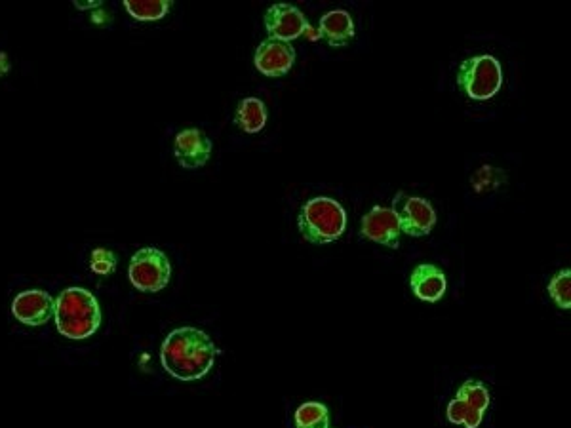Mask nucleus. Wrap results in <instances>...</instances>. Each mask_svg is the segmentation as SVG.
Here are the masks:
<instances>
[{
    "instance_id": "15",
    "label": "nucleus",
    "mask_w": 571,
    "mask_h": 428,
    "mask_svg": "<svg viewBox=\"0 0 571 428\" xmlns=\"http://www.w3.org/2000/svg\"><path fill=\"white\" fill-rule=\"evenodd\" d=\"M267 107L259 98H244L237 107L235 124L246 134H257L267 124Z\"/></svg>"
},
{
    "instance_id": "1",
    "label": "nucleus",
    "mask_w": 571,
    "mask_h": 428,
    "mask_svg": "<svg viewBox=\"0 0 571 428\" xmlns=\"http://www.w3.org/2000/svg\"><path fill=\"white\" fill-rule=\"evenodd\" d=\"M216 343L206 331L198 328H178L168 333L160 349L162 368L178 381H198L214 368Z\"/></svg>"
},
{
    "instance_id": "16",
    "label": "nucleus",
    "mask_w": 571,
    "mask_h": 428,
    "mask_svg": "<svg viewBox=\"0 0 571 428\" xmlns=\"http://www.w3.org/2000/svg\"><path fill=\"white\" fill-rule=\"evenodd\" d=\"M126 12L138 21H158L162 20L170 8V0H124Z\"/></svg>"
},
{
    "instance_id": "14",
    "label": "nucleus",
    "mask_w": 571,
    "mask_h": 428,
    "mask_svg": "<svg viewBox=\"0 0 571 428\" xmlns=\"http://www.w3.org/2000/svg\"><path fill=\"white\" fill-rule=\"evenodd\" d=\"M318 35L332 48H343L355 39V21L347 10H332L318 23Z\"/></svg>"
},
{
    "instance_id": "10",
    "label": "nucleus",
    "mask_w": 571,
    "mask_h": 428,
    "mask_svg": "<svg viewBox=\"0 0 571 428\" xmlns=\"http://www.w3.org/2000/svg\"><path fill=\"white\" fill-rule=\"evenodd\" d=\"M256 69L269 78H280L288 75L296 63V48L288 42L280 40H263L257 46L254 56Z\"/></svg>"
},
{
    "instance_id": "8",
    "label": "nucleus",
    "mask_w": 571,
    "mask_h": 428,
    "mask_svg": "<svg viewBox=\"0 0 571 428\" xmlns=\"http://www.w3.org/2000/svg\"><path fill=\"white\" fill-rule=\"evenodd\" d=\"M265 29L269 33V39L290 44L292 40L299 39L305 31H309L311 23L294 4L276 2L265 12Z\"/></svg>"
},
{
    "instance_id": "13",
    "label": "nucleus",
    "mask_w": 571,
    "mask_h": 428,
    "mask_svg": "<svg viewBox=\"0 0 571 428\" xmlns=\"http://www.w3.org/2000/svg\"><path fill=\"white\" fill-rule=\"evenodd\" d=\"M410 286L415 297L427 303H436L444 297L448 282L446 274L433 263H421L410 274Z\"/></svg>"
},
{
    "instance_id": "9",
    "label": "nucleus",
    "mask_w": 571,
    "mask_h": 428,
    "mask_svg": "<svg viewBox=\"0 0 571 428\" xmlns=\"http://www.w3.org/2000/svg\"><path fill=\"white\" fill-rule=\"evenodd\" d=\"M360 236L366 240H372L375 244L387 246V248H400V221L393 208L374 206L368 214L362 217Z\"/></svg>"
},
{
    "instance_id": "4",
    "label": "nucleus",
    "mask_w": 571,
    "mask_h": 428,
    "mask_svg": "<svg viewBox=\"0 0 571 428\" xmlns=\"http://www.w3.org/2000/svg\"><path fill=\"white\" fill-rule=\"evenodd\" d=\"M457 86L476 101L493 98L503 86L501 63L488 54L465 59L457 71Z\"/></svg>"
},
{
    "instance_id": "7",
    "label": "nucleus",
    "mask_w": 571,
    "mask_h": 428,
    "mask_svg": "<svg viewBox=\"0 0 571 428\" xmlns=\"http://www.w3.org/2000/svg\"><path fill=\"white\" fill-rule=\"evenodd\" d=\"M393 210L398 215L402 233L414 238L427 236L436 225V212L427 198L398 193L394 196Z\"/></svg>"
},
{
    "instance_id": "17",
    "label": "nucleus",
    "mask_w": 571,
    "mask_h": 428,
    "mask_svg": "<svg viewBox=\"0 0 571 428\" xmlns=\"http://www.w3.org/2000/svg\"><path fill=\"white\" fill-rule=\"evenodd\" d=\"M296 428L330 427V411L320 402H305L296 411Z\"/></svg>"
},
{
    "instance_id": "11",
    "label": "nucleus",
    "mask_w": 571,
    "mask_h": 428,
    "mask_svg": "<svg viewBox=\"0 0 571 428\" xmlns=\"http://www.w3.org/2000/svg\"><path fill=\"white\" fill-rule=\"evenodd\" d=\"M56 312V299L42 290H27L12 301V314L25 326H44Z\"/></svg>"
},
{
    "instance_id": "2",
    "label": "nucleus",
    "mask_w": 571,
    "mask_h": 428,
    "mask_svg": "<svg viewBox=\"0 0 571 428\" xmlns=\"http://www.w3.org/2000/svg\"><path fill=\"white\" fill-rule=\"evenodd\" d=\"M56 326L63 337L82 341L92 337L101 326L98 299L86 288H67L56 299Z\"/></svg>"
},
{
    "instance_id": "18",
    "label": "nucleus",
    "mask_w": 571,
    "mask_h": 428,
    "mask_svg": "<svg viewBox=\"0 0 571 428\" xmlns=\"http://www.w3.org/2000/svg\"><path fill=\"white\" fill-rule=\"evenodd\" d=\"M549 295H551L552 301L556 303V307L564 309V311H570L571 309V271L570 269H564V271H558L551 278L549 282Z\"/></svg>"
},
{
    "instance_id": "5",
    "label": "nucleus",
    "mask_w": 571,
    "mask_h": 428,
    "mask_svg": "<svg viewBox=\"0 0 571 428\" xmlns=\"http://www.w3.org/2000/svg\"><path fill=\"white\" fill-rule=\"evenodd\" d=\"M128 276L139 292L158 293L170 284L172 265L162 250L155 246H145L132 255Z\"/></svg>"
},
{
    "instance_id": "19",
    "label": "nucleus",
    "mask_w": 571,
    "mask_h": 428,
    "mask_svg": "<svg viewBox=\"0 0 571 428\" xmlns=\"http://www.w3.org/2000/svg\"><path fill=\"white\" fill-rule=\"evenodd\" d=\"M117 265H119V257L113 250L96 248L90 255V269L92 273L99 274V276H109L115 273Z\"/></svg>"
},
{
    "instance_id": "6",
    "label": "nucleus",
    "mask_w": 571,
    "mask_h": 428,
    "mask_svg": "<svg viewBox=\"0 0 571 428\" xmlns=\"http://www.w3.org/2000/svg\"><path fill=\"white\" fill-rule=\"evenodd\" d=\"M490 392L474 379H467L448 404V421L453 425H463L465 428H478L486 409L490 408Z\"/></svg>"
},
{
    "instance_id": "3",
    "label": "nucleus",
    "mask_w": 571,
    "mask_h": 428,
    "mask_svg": "<svg viewBox=\"0 0 571 428\" xmlns=\"http://www.w3.org/2000/svg\"><path fill=\"white\" fill-rule=\"evenodd\" d=\"M297 229L311 244H330L345 233L347 212L334 198L315 196L301 206L297 215Z\"/></svg>"
},
{
    "instance_id": "12",
    "label": "nucleus",
    "mask_w": 571,
    "mask_h": 428,
    "mask_svg": "<svg viewBox=\"0 0 571 428\" xmlns=\"http://www.w3.org/2000/svg\"><path fill=\"white\" fill-rule=\"evenodd\" d=\"M174 156L181 168L198 170L212 156V141L198 128L181 130L174 139Z\"/></svg>"
}]
</instances>
